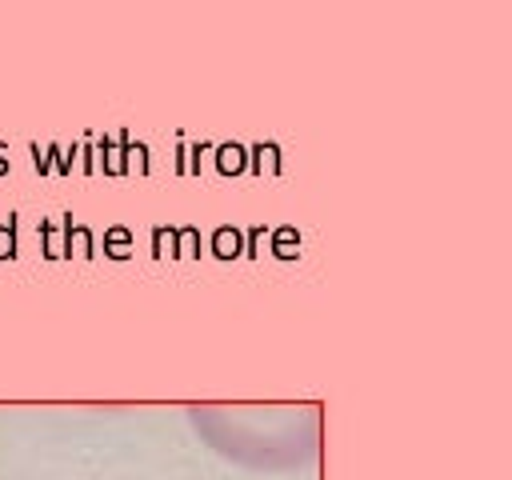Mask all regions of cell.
Masks as SVG:
<instances>
[{
    "instance_id": "cell-1",
    "label": "cell",
    "mask_w": 512,
    "mask_h": 480,
    "mask_svg": "<svg viewBox=\"0 0 512 480\" xmlns=\"http://www.w3.org/2000/svg\"><path fill=\"white\" fill-rule=\"evenodd\" d=\"M188 420L216 456L260 472L300 468L320 448V408L312 404H192Z\"/></svg>"
}]
</instances>
